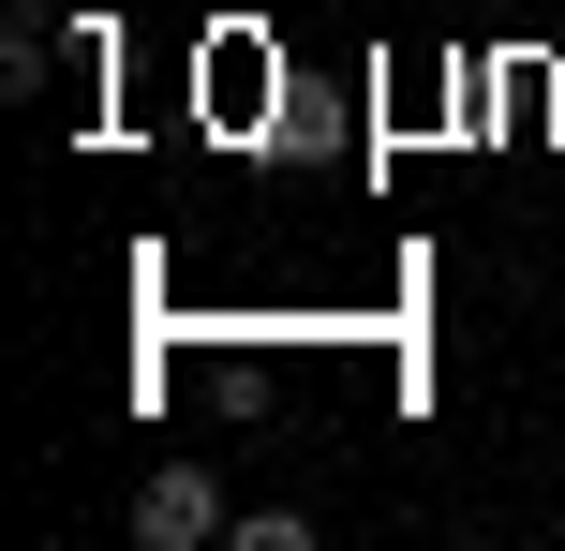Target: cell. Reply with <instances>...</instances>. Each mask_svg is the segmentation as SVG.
Listing matches in <instances>:
<instances>
[{
  "label": "cell",
  "mask_w": 565,
  "mask_h": 551,
  "mask_svg": "<svg viewBox=\"0 0 565 551\" xmlns=\"http://www.w3.org/2000/svg\"><path fill=\"white\" fill-rule=\"evenodd\" d=\"M209 537H238L224 463H209V447H164V463L135 477V551H209Z\"/></svg>",
  "instance_id": "6da1fadb"
},
{
  "label": "cell",
  "mask_w": 565,
  "mask_h": 551,
  "mask_svg": "<svg viewBox=\"0 0 565 551\" xmlns=\"http://www.w3.org/2000/svg\"><path fill=\"white\" fill-rule=\"evenodd\" d=\"M0 15H30V30H60V0H0Z\"/></svg>",
  "instance_id": "7a4b0ae2"
}]
</instances>
